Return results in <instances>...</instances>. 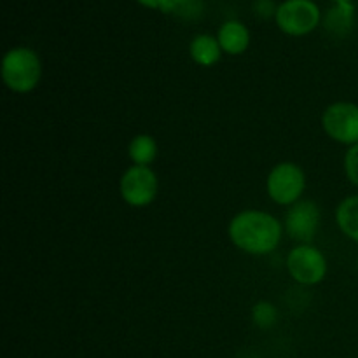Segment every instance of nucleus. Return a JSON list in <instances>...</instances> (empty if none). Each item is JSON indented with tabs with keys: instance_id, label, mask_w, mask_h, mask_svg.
Wrapping results in <instances>:
<instances>
[{
	"instance_id": "nucleus-1",
	"label": "nucleus",
	"mask_w": 358,
	"mask_h": 358,
	"mask_svg": "<svg viewBox=\"0 0 358 358\" xmlns=\"http://www.w3.org/2000/svg\"><path fill=\"white\" fill-rule=\"evenodd\" d=\"M283 233V222H280L278 217L257 208L241 210L227 226L231 243L254 257L273 254L282 243Z\"/></svg>"
},
{
	"instance_id": "nucleus-2",
	"label": "nucleus",
	"mask_w": 358,
	"mask_h": 358,
	"mask_svg": "<svg viewBox=\"0 0 358 358\" xmlns=\"http://www.w3.org/2000/svg\"><path fill=\"white\" fill-rule=\"evenodd\" d=\"M0 73L7 90L16 94H28L41 84L42 59L34 49L17 45L3 55Z\"/></svg>"
},
{
	"instance_id": "nucleus-3",
	"label": "nucleus",
	"mask_w": 358,
	"mask_h": 358,
	"mask_svg": "<svg viewBox=\"0 0 358 358\" xmlns=\"http://www.w3.org/2000/svg\"><path fill=\"white\" fill-rule=\"evenodd\" d=\"M306 171L292 161L276 163L266 177V192L278 206H292L301 201L306 191Z\"/></svg>"
},
{
	"instance_id": "nucleus-4",
	"label": "nucleus",
	"mask_w": 358,
	"mask_h": 358,
	"mask_svg": "<svg viewBox=\"0 0 358 358\" xmlns=\"http://www.w3.org/2000/svg\"><path fill=\"white\" fill-rule=\"evenodd\" d=\"M285 268L290 278L303 287H315L325 280L329 262L324 252L313 243L296 245L287 254Z\"/></svg>"
},
{
	"instance_id": "nucleus-5",
	"label": "nucleus",
	"mask_w": 358,
	"mask_h": 358,
	"mask_svg": "<svg viewBox=\"0 0 358 358\" xmlns=\"http://www.w3.org/2000/svg\"><path fill=\"white\" fill-rule=\"evenodd\" d=\"M157 192H159V178L150 166L131 164L119 178L121 199L133 208H145L152 205L157 198Z\"/></svg>"
},
{
	"instance_id": "nucleus-6",
	"label": "nucleus",
	"mask_w": 358,
	"mask_h": 358,
	"mask_svg": "<svg viewBox=\"0 0 358 358\" xmlns=\"http://www.w3.org/2000/svg\"><path fill=\"white\" fill-rule=\"evenodd\" d=\"M322 129L336 143L352 147L358 143V103L334 101L322 114Z\"/></svg>"
},
{
	"instance_id": "nucleus-7",
	"label": "nucleus",
	"mask_w": 358,
	"mask_h": 358,
	"mask_svg": "<svg viewBox=\"0 0 358 358\" xmlns=\"http://www.w3.org/2000/svg\"><path fill=\"white\" fill-rule=\"evenodd\" d=\"M275 21L283 34L290 37H304L317 30L322 13L313 0H285L278 6Z\"/></svg>"
},
{
	"instance_id": "nucleus-8",
	"label": "nucleus",
	"mask_w": 358,
	"mask_h": 358,
	"mask_svg": "<svg viewBox=\"0 0 358 358\" xmlns=\"http://www.w3.org/2000/svg\"><path fill=\"white\" fill-rule=\"evenodd\" d=\"M322 222V210L313 199H301L289 206L283 217V231L297 245L313 243Z\"/></svg>"
},
{
	"instance_id": "nucleus-9",
	"label": "nucleus",
	"mask_w": 358,
	"mask_h": 358,
	"mask_svg": "<svg viewBox=\"0 0 358 358\" xmlns=\"http://www.w3.org/2000/svg\"><path fill=\"white\" fill-rule=\"evenodd\" d=\"M355 27V7L352 2L334 3L324 17V28L334 38H345Z\"/></svg>"
},
{
	"instance_id": "nucleus-10",
	"label": "nucleus",
	"mask_w": 358,
	"mask_h": 358,
	"mask_svg": "<svg viewBox=\"0 0 358 358\" xmlns=\"http://www.w3.org/2000/svg\"><path fill=\"white\" fill-rule=\"evenodd\" d=\"M217 38H219L222 51L231 56L243 55L248 49V45H250V31H248V28L241 21H226L219 28Z\"/></svg>"
},
{
	"instance_id": "nucleus-11",
	"label": "nucleus",
	"mask_w": 358,
	"mask_h": 358,
	"mask_svg": "<svg viewBox=\"0 0 358 358\" xmlns=\"http://www.w3.org/2000/svg\"><path fill=\"white\" fill-rule=\"evenodd\" d=\"M222 48L219 44V38L210 34H199L189 44V56L192 62L199 66H213L219 63L222 56Z\"/></svg>"
},
{
	"instance_id": "nucleus-12",
	"label": "nucleus",
	"mask_w": 358,
	"mask_h": 358,
	"mask_svg": "<svg viewBox=\"0 0 358 358\" xmlns=\"http://www.w3.org/2000/svg\"><path fill=\"white\" fill-rule=\"evenodd\" d=\"M336 224L350 241L358 245V194L341 199L336 208Z\"/></svg>"
},
{
	"instance_id": "nucleus-13",
	"label": "nucleus",
	"mask_w": 358,
	"mask_h": 358,
	"mask_svg": "<svg viewBox=\"0 0 358 358\" xmlns=\"http://www.w3.org/2000/svg\"><path fill=\"white\" fill-rule=\"evenodd\" d=\"M159 147L156 138L149 133H138L128 143V157L136 166H150L157 159Z\"/></svg>"
},
{
	"instance_id": "nucleus-14",
	"label": "nucleus",
	"mask_w": 358,
	"mask_h": 358,
	"mask_svg": "<svg viewBox=\"0 0 358 358\" xmlns=\"http://www.w3.org/2000/svg\"><path fill=\"white\" fill-rule=\"evenodd\" d=\"M252 324L255 325L261 331H269V329L275 327L278 324L280 311L271 301H257V303L252 306L250 311Z\"/></svg>"
},
{
	"instance_id": "nucleus-15",
	"label": "nucleus",
	"mask_w": 358,
	"mask_h": 358,
	"mask_svg": "<svg viewBox=\"0 0 358 358\" xmlns=\"http://www.w3.org/2000/svg\"><path fill=\"white\" fill-rule=\"evenodd\" d=\"M203 0H168V14L182 21H198L203 16Z\"/></svg>"
},
{
	"instance_id": "nucleus-16",
	"label": "nucleus",
	"mask_w": 358,
	"mask_h": 358,
	"mask_svg": "<svg viewBox=\"0 0 358 358\" xmlns=\"http://www.w3.org/2000/svg\"><path fill=\"white\" fill-rule=\"evenodd\" d=\"M343 168L350 184L358 189V143L348 147L343 157Z\"/></svg>"
},
{
	"instance_id": "nucleus-17",
	"label": "nucleus",
	"mask_w": 358,
	"mask_h": 358,
	"mask_svg": "<svg viewBox=\"0 0 358 358\" xmlns=\"http://www.w3.org/2000/svg\"><path fill=\"white\" fill-rule=\"evenodd\" d=\"M254 10L257 13L259 17H264V20H268V17L276 16V10H278V7L273 3V0H257V2L254 3Z\"/></svg>"
},
{
	"instance_id": "nucleus-18",
	"label": "nucleus",
	"mask_w": 358,
	"mask_h": 358,
	"mask_svg": "<svg viewBox=\"0 0 358 358\" xmlns=\"http://www.w3.org/2000/svg\"><path fill=\"white\" fill-rule=\"evenodd\" d=\"M138 3H142L147 9H157L161 13L168 14V0H136Z\"/></svg>"
},
{
	"instance_id": "nucleus-19",
	"label": "nucleus",
	"mask_w": 358,
	"mask_h": 358,
	"mask_svg": "<svg viewBox=\"0 0 358 358\" xmlns=\"http://www.w3.org/2000/svg\"><path fill=\"white\" fill-rule=\"evenodd\" d=\"M334 3H339V2H352V0H332Z\"/></svg>"
},
{
	"instance_id": "nucleus-20",
	"label": "nucleus",
	"mask_w": 358,
	"mask_h": 358,
	"mask_svg": "<svg viewBox=\"0 0 358 358\" xmlns=\"http://www.w3.org/2000/svg\"><path fill=\"white\" fill-rule=\"evenodd\" d=\"M357 271H358V257H357Z\"/></svg>"
}]
</instances>
